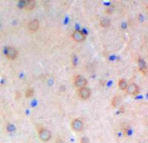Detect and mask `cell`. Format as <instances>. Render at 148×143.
<instances>
[{
    "label": "cell",
    "instance_id": "8992f818",
    "mask_svg": "<svg viewBox=\"0 0 148 143\" xmlns=\"http://www.w3.org/2000/svg\"><path fill=\"white\" fill-rule=\"evenodd\" d=\"M39 27V23L38 21L37 20H34L29 23L27 28L29 31L33 33L38 30Z\"/></svg>",
    "mask_w": 148,
    "mask_h": 143
},
{
    "label": "cell",
    "instance_id": "ba28073f",
    "mask_svg": "<svg viewBox=\"0 0 148 143\" xmlns=\"http://www.w3.org/2000/svg\"><path fill=\"white\" fill-rule=\"evenodd\" d=\"M90 91L87 88H82L79 89V94L81 99H86L90 97Z\"/></svg>",
    "mask_w": 148,
    "mask_h": 143
},
{
    "label": "cell",
    "instance_id": "7c38bea8",
    "mask_svg": "<svg viewBox=\"0 0 148 143\" xmlns=\"http://www.w3.org/2000/svg\"><path fill=\"white\" fill-rule=\"evenodd\" d=\"M34 94V90L32 88H29L27 89V91L26 92V96L27 98H30V97H32Z\"/></svg>",
    "mask_w": 148,
    "mask_h": 143
},
{
    "label": "cell",
    "instance_id": "5b68a950",
    "mask_svg": "<svg viewBox=\"0 0 148 143\" xmlns=\"http://www.w3.org/2000/svg\"><path fill=\"white\" fill-rule=\"evenodd\" d=\"M72 127L76 131H80L84 127L83 122L79 119L74 120L72 123Z\"/></svg>",
    "mask_w": 148,
    "mask_h": 143
},
{
    "label": "cell",
    "instance_id": "4fadbf2b",
    "mask_svg": "<svg viewBox=\"0 0 148 143\" xmlns=\"http://www.w3.org/2000/svg\"><path fill=\"white\" fill-rule=\"evenodd\" d=\"M139 67H140V68L142 70V71H145L146 69L145 63L142 60H141L139 62Z\"/></svg>",
    "mask_w": 148,
    "mask_h": 143
},
{
    "label": "cell",
    "instance_id": "30bf717a",
    "mask_svg": "<svg viewBox=\"0 0 148 143\" xmlns=\"http://www.w3.org/2000/svg\"><path fill=\"white\" fill-rule=\"evenodd\" d=\"M110 24V20L108 18H103L100 21V25L103 27H107Z\"/></svg>",
    "mask_w": 148,
    "mask_h": 143
},
{
    "label": "cell",
    "instance_id": "9a60e30c",
    "mask_svg": "<svg viewBox=\"0 0 148 143\" xmlns=\"http://www.w3.org/2000/svg\"><path fill=\"white\" fill-rule=\"evenodd\" d=\"M80 141L81 143H89V139L86 137H83Z\"/></svg>",
    "mask_w": 148,
    "mask_h": 143
},
{
    "label": "cell",
    "instance_id": "3957f363",
    "mask_svg": "<svg viewBox=\"0 0 148 143\" xmlns=\"http://www.w3.org/2000/svg\"><path fill=\"white\" fill-rule=\"evenodd\" d=\"M20 6L27 10H31L34 8L35 3L32 0L21 1Z\"/></svg>",
    "mask_w": 148,
    "mask_h": 143
},
{
    "label": "cell",
    "instance_id": "8fae6325",
    "mask_svg": "<svg viewBox=\"0 0 148 143\" xmlns=\"http://www.w3.org/2000/svg\"><path fill=\"white\" fill-rule=\"evenodd\" d=\"M118 86L121 90H124L126 89L127 87V84L125 80L121 79L119 81Z\"/></svg>",
    "mask_w": 148,
    "mask_h": 143
},
{
    "label": "cell",
    "instance_id": "9c48e42d",
    "mask_svg": "<svg viewBox=\"0 0 148 143\" xmlns=\"http://www.w3.org/2000/svg\"><path fill=\"white\" fill-rule=\"evenodd\" d=\"M127 92L130 94H135L138 91V87L136 84L131 83L129 86H127Z\"/></svg>",
    "mask_w": 148,
    "mask_h": 143
},
{
    "label": "cell",
    "instance_id": "6da1fadb",
    "mask_svg": "<svg viewBox=\"0 0 148 143\" xmlns=\"http://www.w3.org/2000/svg\"><path fill=\"white\" fill-rule=\"evenodd\" d=\"M39 136L42 141H47L51 138V133L49 130L45 128H42L39 130Z\"/></svg>",
    "mask_w": 148,
    "mask_h": 143
},
{
    "label": "cell",
    "instance_id": "2e32d148",
    "mask_svg": "<svg viewBox=\"0 0 148 143\" xmlns=\"http://www.w3.org/2000/svg\"><path fill=\"white\" fill-rule=\"evenodd\" d=\"M58 143H64V141H62V140H60L58 142Z\"/></svg>",
    "mask_w": 148,
    "mask_h": 143
},
{
    "label": "cell",
    "instance_id": "7a4b0ae2",
    "mask_svg": "<svg viewBox=\"0 0 148 143\" xmlns=\"http://www.w3.org/2000/svg\"><path fill=\"white\" fill-rule=\"evenodd\" d=\"M87 84L86 79L83 76L78 75L74 79V84L77 87L81 88L85 87Z\"/></svg>",
    "mask_w": 148,
    "mask_h": 143
},
{
    "label": "cell",
    "instance_id": "277c9868",
    "mask_svg": "<svg viewBox=\"0 0 148 143\" xmlns=\"http://www.w3.org/2000/svg\"><path fill=\"white\" fill-rule=\"evenodd\" d=\"M72 38L75 41L80 42L84 40L86 37L82 31L76 30L73 34Z\"/></svg>",
    "mask_w": 148,
    "mask_h": 143
},
{
    "label": "cell",
    "instance_id": "5bb4252c",
    "mask_svg": "<svg viewBox=\"0 0 148 143\" xmlns=\"http://www.w3.org/2000/svg\"><path fill=\"white\" fill-rule=\"evenodd\" d=\"M119 102V98L117 97H114V99L112 100V105L113 106L116 107L118 105Z\"/></svg>",
    "mask_w": 148,
    "mask_h": 143
},
{
    "label": "cell",
    "instance_id": "52a82bcc",
    "mask_svg": "<svg viewBox=\"0 0 148 143\" xmlns=\"http://www.w3.org/2000/svg\"><path fill=\"white\" fill-rule=\"evenodd\" d=\"M5 54L8 58L14 60L17 55V51L15 49L11 47H8L5 50Z\"/></svg>",
    "mask_w": 148,
    "mask_h": 143
}]
</instances>
